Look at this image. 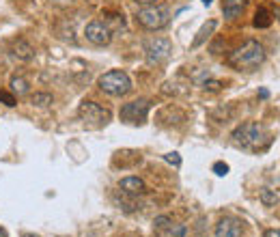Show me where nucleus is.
<instances>
[{
	"label": "nucleus",
	"mask_w": 280,
	"mask_h": 237,
	"mask_svg": "<svg viewBox=\"0 0 280 237\" xmlns=\"http://www.w3.org/2000/svg\"><path fill=\"white\" fill-rule=\"evenodd\" d=\"M99 89L112 97H123L132 91V80L121 69H112V71H106L99 78Z\"/></svg>",
	"instance_id": "3"
},
{
	"label": "nucleus",
	"mask_w": 280,
	"mask_h": 237,
	"mask_svg": "<svg viewBox=\"0 0 280 237\" xmlns=\"http://www.w3.org/2000/svg\"><path fill=\"white\" fill-rule=\"evenodd\" d=\"M52 101H54V97L50 93H35V95H30V104L37 106V108H47V106H52Z\"/></svg>",
	"instance_id": "17"
},
{
	"label": "nucleus",
	"mask_w": 280,
	"mask_h": 237,
	"mask_svg": "<svg viewBox=\"0 0 280 237\" xmlns=\"http://www.w3.org/2000/svg\"><path fill=\"white\" fill-rule=\"evenodd\" d=\"M261 203L265 205V207H272V205L278 203V196L272 190H261Z\"/></svg>",
	"instance_id": "18"
},
{
	"label": "nucleus",
	"mask_w": 280,
	"mask_h": 237,
	"mask_svg": "<svg viewBox=\"0 0 280 237\" xmlns=\"http://www.w3.org/2000/svg\"><path fill=\"white\" fill-rule=\"evenodd\" d=\"M22 237H39V235H32V233H24Z\"/></svg>",
	"instance_id": "28"
},
{
	"label": "nucleus",
	"mask_w": 280,
	"mask_h": 237,
	"mask_svg": "<svg viewBox=\"0 0 280 237\" xmlns=\"http://www.w3.org/2000/svg\"><path fill=\"white\" fill-rule=\"evenodd\" d=\"M118 188H121L123 194H129V196H140V194L147 192V186L140 177H123Z\"/></svg>",
	"instance_id": "10"
},
{
	"label": "nucleus",
	"mask_w": 280,
	"mask_h": 237,
	"mask_svg": "<svg viewBox=\"0 0 280 237\" xmlns=\"http://www.w3.org/2000/svg\"><path fill=\"white\" fill-rule=\"evenodd\" d=\"M263 237H280V229H267Z\"/></svg>",
	"instance_id": "23"
},
{
	"label": "nucleus",
	"mask_w": 280,
	"mask_h": 237,
	"mask_svg": "<svg viewBox=\"0 0 280 237\" xmlns=\"http://www.w3.org/2000/svg\"><path fill=\"white\" fill-rule=\"evenodd\" d=\"M78 115L86 125H93V127L108 125V123H110V117H112L110 110L101 108L99 104H95V101H82L78 108Z\"/></svg>",
	"instance_id": "5"
},
{
	"label": "nucleus",
	"mask_w": 280,
	"mask_h": 237,
	"mask_svg": "<svg viewBox=\"0 0 280 237\" xmlns=\"http://www.w3.org/2000/svg\"><path fill=\"white\" fill-rule=\"evenodd\" d=\"M218 28V22L215 20H209V22H205V24L201 26V30L196 32V37H194V41H192V47H201L205 41L211 37V32Z\"/></svg>",
	"instance_id": "13"
},
{
	"label": "nucleus",
	"mask_w": 280,
	"mask_h": 237,
	"mask_svg": "<svg viewBox=\"0 0 280 237\" xmlns=\"http://www.w3.org/2000/svg\"><path fill=\"white\" fill-rule=\"evenodd\" d=\"M52 2H54V4H61V7H69L73 0H52Z\"/></svg>",
	"instance_id": "24"
},
{
	"label": "nucleus",
	"mask_w": 280,
	"mask_h": 237,
	"mask_svg": "<svg viewBox=\"0 0 280 237\" xmlns=\"http://www.w3.org/2000/svg\"><path fill=\"white\" fill-rule=\"evenodd\" d=\"M231 138H233V142L237 144V147L252 149V151L263 149L269 142V136H267L265 127H263L261 123H257V121L241 123V125L233 132V136H231Z\"/></svg>",
	"instance_id": "2"
},
{
	"label": "nucleus",
	"mask_w": 280,
	"mask_h": 237,
	"mask_svg": "<svg viewBox=\"0 0 280 237\" xmlns=\"http://www.w3.org/2000/svg\"><path fill=\"white\" fill-rule=\"evenodd\" d=\"M158 233H160V237H186L187 229H186V224H175L170 220L168 224H164L162 229H158Z\"/></svg>",
	"instance_id": "14"
},
{
	"label": "nucleus",
	"mask_w": 280,
	"mask_h": 237,
	"mask_svg": "<svg viewBox=\"0 0 280 237\" xmlns=\"http://www.w3.org/2000/svg\"><path fill=\"white\" fill-rule=\"evenodd\" d=\"M164 160L168 162V164L177 166V168L181 166V158H179V153H177V151H172V153H166V155H164Z\"/></svg>",
	"instance_id": "22"
},
{
	"label": "nucleus",
	"mask_w": 280,
	"mask_h": 237,
	"mask_svg": "<svg viewBox=\"0 0 280 237\" xmlns=\"http://www.w3.org/2000/svg\"><path fill=\"white\" fill-rule=\"evenodd\" d=\"M263 61H265V47L255 39L246 41L229 56V65L237 71H255L258 65H263Z\"/></svg>",
	"instance_id": "1"
},
{
	"label": "nucleus",
	"mask_w": 280,
	"mask_h": 237,
	"mask_svg": "<svg viewBox=\"0 0 280 237\" xmlns=\"http://www.w3.org/2000/svg\"><path fill=\"white\" fill-rule=\"evenodd\" d=\"M258 95H261V99H267V97H269V91H267V89H261V91H258Z\"/></svg>",
	"instance_id": "25"
},
{
	"label": "nucleus",
	"mask_w": 280,
	"mask_h": 237,
	"mask_svg": "<svg viewBox=\"0 0 280 237\" xmlns=\"http://www.w3.org/2000/svg\"><path fill=\"white\" fill-rule=\"evenodd\" d=\"M149 108H151V104L147 99H134L123 106L118 115H121V121L136 125V123H144V118L149 115Z\"/></svg>",
	"instance_id": "7"
},
{
	"label": "nucleus",
	"mask_w": 280,
	"mask_h": 237,
	"mask_svg": "<svg viewBox=\"0 0 280 237\" xmlns=\"http://www.w3.org/2000/svg\"><path fill=\"white\" fill-rule=\"evenodd\" d=\"M246 4H248V0H224V7H222L224 18L229 20V22L237 20L241 13H244Z\"/></svg>",
	"instance_id": "12"
},
{
	"label": "nucleus",
	"mask_w": 280,
	"mask_h": 237,
	"mask_svg": "<svg viewBox=\"0 0 280 237\" xmlns=\"http://www.w3.org/2000/svg\"><path fill=\"white\" fill-rule=\"evenodd\" d=\"M276 18L280 20V7H276Z\"/></svg>",
	"instance_id": "29"
},
{
	"label": "nucleus",
	"mask_w": 280,
	"mask_h": 237,
	"mask_svg": "<svg viewBox=\"0 0 280 237\" xmlns=\"http://www.w3.org/2000/svg\"><path fill=\"white\" fill-rule=\"evenodd\" d=\"M9 86H11V93L18 95V97L26 95V93H28V89H30L28 80L22 78V75H13V78H11V82H9Z\"/></svg>",
	"instance_id": "15"
},
{
	"label": "nucleus",
	"mask_w": 280,
	"mask_h": 237,
	"mask_svg": "<svg viewBox=\"0 0 280 237\" xmlns=\"http://www.w3.org/2000/svg\"><path fill=\"white\" fill-rule=\"evenodd\" d=\"M213 2V0H203V4H205V7H209V4H211Z\"/></svg>",
	"instance_id": "27"
},
{
	"label": "nucleus",
	"mask_w": 280,
	"mask_h": 237,
	"mask_svg": "<svg viewBox=\"0 0 280 237\" xmlns=\"http://www.w3.org/2000/svg\"><path fill=\"white\" fill-rule=\"evenodd\" d=\"M84 37H86V41L93 43V46H108V43L112 41V30L108 28L101 20H93L86 24Z\"/></svg>",
	"instance_id": "8"
},
{
	"label": "nucleus",
	"mask_w": 280,
	"mask_h": 237,
	"mask_svg": "<svg viewBox=\"0 0 280 237\" xmlns=\"http://www.w3.org/2000/svg\"><path fill=\"white\" fill-rule=\"evenodd\" d=\"M11 52H13V56L20 58V61H32V58H35V47L24 39H15L11 43Z\"/></svg>",
	"instance_id": "11"
},
{
	"label": "nucleus",
	"mask_w": 280,
	"mask_h": 237,
	"mask_svg": "<svg viewBox=\"0 0 280 237\" xmlns=\"http://www.w3.org/2000/svg\"><path fill=\"white\" fill-rule=\"evenodd\" d=\"M211 170L218 177H226V175H229V164H226V162H215V164L211 166Z\"/></svg>",
	"instance_id": "21"
},
{
	"label": "nucleus",
	"mask_w": 280,
	"mask_h": 237,
	"mask_svg": "<svg viewBox=\"0 0 280 237\" xmlns=\"http://www.w3.org/2000/svg\"><path fill=\"white\" fill-rule=\"evenodd\" d=\"M136 20H138V24L142 26V28L160 30V28H164V26L168 24L170 13H168V9H166V7H153V4H149V7H144V9L138 11Z\"/></svg>",
	"instance_id": "4"
},
{
	"label": "nucleus",
	"mask_w": 280,
	"mask_h": 237,
	"mask_svg": "<svg viewBox=\"0 0 280 237\" xmlns=\"http://www.w3.org/2000/svg\"><path fill=\"white\" fill-rule=\"evenodd\" d=\"M0 237H7V233H4V231H2V229H0Z\"/></svg>",
	"instance_id": "30"
},
{
	"label": "nucleus",
	"mask_w": 280,
	"mask_h": 237,
	"mask_svg": "<svg viewBox=\"0 0 280 237\" xmlns=\"http://www.w3.org/2000/svg\"><path fill=\"white\" fill-rule=\"evenodd\" d=\"M0 101H2L4 106H9V108H13L15 104H18L15 95H13V93H9V91H0Z\"/></svg>",
	"instance_id": "19"
},
{
	"label": "nucleus",
	"mask_w": 280,
	"mask_h": 237,
	"mask_svg": "<svg viewBox=\"0 0 280 237\" xmlns=\"http://www.w3.org/2000/svg\"><path fill=\"white\" fill-rule=\"evenodd\" d=\"M215 237H244V222L233 215H224L215 224Z\"/></svg>",
	"instance_id": "9"
},
{
	"label": "nucleus",
	"mask_w": 280,
	"mask_h": 237,
	"mask_svg": "<svg viewBox=\"0 0 280 237\" xmlns=\"http://www.w3.org/2000/svg\"><path fill=\"white\" fill-rule=\"evenodd\" d=\"M252 24L257 26V28H269L272 26V13L265 9V7H258L257 13H255V22Z\"/></svg>",
	"instance_id": "16"
},
{
	"label": "nucleus",
	"mask_w": 280,
	"mask_h": 237,
	"mask_svg": "<svg viewBox=\"0 0 280 237\" xmlns=\"http://www.w3.org/2000/svg\"><path fill=\"white\" fill-rule=\"evenodd\" d=\"M203 89L209 91V93H218V91L222 89V82H220V80H205V82H203Z\"/></svg>",
	"instance_id": "20"
},
{
	"label": "nucleus",
	"mask_w": 280,
	"mask_h": 237,
	"mask_svg": "<svg viewBox=\"0 0 280 237\" xmlns=\"http://www.w3.org/2000/svg\"><path fill=\"white\" fill-rule=\"evenodd\" d=\"M170 52H172V43L168 39H164V37H155V39L147 41V46H144V56H147V61L151 65L166 61L170 56Z\"/></svg>",
	"instance_id": "6"
},
{
	"label": "nucleus",
	"mask_w": 280,
	"mask_h": 237,
	"mask_svg": "<svg viewBox=\"0 0 280 237\" xmlns=\"http://www.w3.org/2000/svg\"><path fill=\"white\" fill-rule=\"evenodd\" d=\"M136 2H138V4H153L155 0H136Z\"/></svg>",
	"instance_id": "26"
}]
</instances>
